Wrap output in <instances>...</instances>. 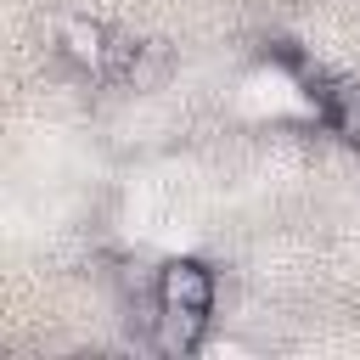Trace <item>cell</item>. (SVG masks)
<instances>
[{"label": "cell", "mask_w": 360, "mask_h": 360, "mask_svg": "<svg viewBox=\"0 0 360 360\" xmlns=\"http://www.w3.org/2000/svg\"><path fill=\"white\" fill-rule=\"evenodd\" d=\"M56 45H62V56H68L79 73H90V79H101V84H129V79H141L146 45H141L135 34H124V28H112V22L68 17L62 34H56Z\"/></svg>", "instance_id": "6da1fadb"}, {"label": "cell", "mask_w": 360, "mask_h": 360, "mask_svg": "<svg viewBox=\"0 0 360 360\" xmlns=\"http://www.w3.org/2000/svg\"><path fill=\"white\" fill-rule=\"evenodd\" d=\"M152 298L163 315H214V270L202 259H169L158 264Z\"/></svg>", "instance_id": "3957f363"}, {"label": "cell", "mask_w": 360, "mask_h": 360, "mask_svg": "<svg viewBox=\"0 0 360 360\" xmlns=\"http://www.w3.org/2000/svg\"><path fill=\"white\" fill-rule=\"evenodd\" d=\"M287 68L309 84V96H315L326 129H332L343 146H360V79H349V73H321V68H309L298 51L287 56Z\"/></svg>", "instance_id": "7a4b0ae2"}]
</instances>
